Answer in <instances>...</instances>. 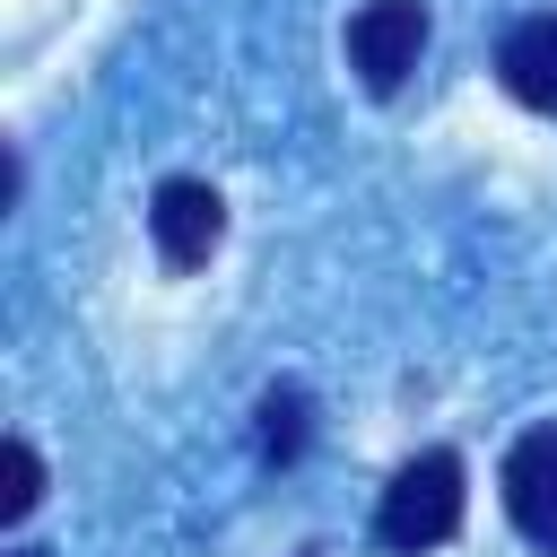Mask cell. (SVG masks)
I'll list each match as a JSON object with an SVG mask.
<instances>
[{
  "label": "cell",
  "mask_w": 557,
  "mask_h": 557,
  "mask_svg": "<svg viewBox=\"0 0 557 557\" xmlns=\"http://www.w3.org/2000/svg\"><path fill=\"white\" fill-rule=\"evenodd\" d=\"M461 505H470L461 453L426 444L418 461L392 470V487H383V505H374V540H383L392 557H426V548H444V540L461 531Z\"/></svg>",
  "instance_id": "6da1fadb"
},
{
  "label": "cell",
  "mask_w": 557,
  "mask_h": 557,
  "mask_svg": "<svg viewBox=\"0 0 557 557\" xmlns=\"http://www.w3.org/2000/svg\"><path fill=\"white\" fill-rule=\"evenodd\" d=\"M418 52H426V0H366L348 17V70L374 96H392L418 70Z\"/></svg>",
  "instance_id": "7a4b0ae2"
},
{
  "label": "cell",
  "mask_w": 557,
  "mask_h": 557,
  "mask_svg": "<svg viewBox=\"0 0 557 557\" xmlns=\"http://www.w3.org/2000/svg\"><path fill=\"white\" fill-rule=\"evenodd\" d=\"M148 235H157L165 270H200L218 252V235H226V200L209 183H191V174H165L148 191Z\"/></svg>",
  "instance_id": "3957f363"
},
{
  "label": "cell",
  "mask_w": 557,
  "mask_h": 557,
  "mask_svg": "<svg viewBox=\"0 0 557 557\" xmlns=\"http://www.w3.org/2000/svg\"><path fill=\"white\" fill-rule=\"evenodd\" d=\"M505 513H513V531L540 557H557V426L513 435V453H505Z\"/></svg>",
  "instance_id": "277c9868"
},
{
  "label": "cell",
  "mask_w": 557,
  "mask_h": 557,
  "mask_svg": "<svg viewBox=\"0 0 557 557\" xmlns=\"http://www.w3.org/2000/svg\"><path fill=\"white\" fill-rule=\"evenodd\" d=\"M496 78H505V96H513V104L557 113V9H548V17H522V26L505 35Z\"/></svg>",
  "instance_id": "5b68a950"
},
{
  "label": "cell",
  "mask_w": 557,
  "mask_h": 557,
  "mask_svg": "<svg viewBox=\"0 0 557 557\" xmlns=\"http://www.w3.org/2000/svg\"><path fill=\"white\" fill-rule=\"evenodd\" d=\"M252 435H261V461H270V470H287V461L305 453V435H313V400H305L296 383H270V392H261V426H252Z\"/></svg>",
  "instance_id": "8992f818"
},
{
  "label": "cell",
  "mask_w": 557,
  "mask_h": 557,
  "mask_svg": "<svg viewBox=\"0 0 557 557\" xmlns=\"http://www.w3.org/2000/svg\"><path fill=\"white\" fill-rule=\"evenodd\" d=\"M0 470H9V487H0V522H26V513H35V496H44V461H35V444H26V435H9Z\"/></svg>",
  "instance_id": "52a82bcc"
},
{
  "label": "cell",
  "mask_w": 557,
  "mask_h": 557,
  "mask_svg": "<svg viewBox=\"0 0 557 557\" xmlns=\"http://www.w3.org/2000/svg\"><path fill=\"white\" fill-rule=\"evenodd\" d=\"M17 557H52V548H17Z\"/></svg>",
  "instance_id": "ba28073f"
},
{
  "label": "cell",
  "mask_w": 557,
  "mask_h": 557,
  "mask_svg": "<svg viewBox=\"0 0 557 557\" xmlns=\"http://www.w3.org/2000/svg\"><path fill=\"white\" fill-rule=\"evenodd\" d=\"M305 557H322V548H305Z\"/></svg>",
  "instance_id": "9c48e42d"
}]
</instances>
